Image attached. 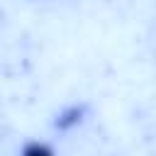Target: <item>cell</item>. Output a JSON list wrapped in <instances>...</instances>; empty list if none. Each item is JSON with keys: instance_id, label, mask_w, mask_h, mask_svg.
<instances>
[{"instance_id": "obj_1", "label": "cell", "mask_w": 156, "mask_h": 156, "mask_svg": "<svg viewBox=\"0 0 156 156\" xmlns=\"http://www.w3.org/2000/svg\"><path fill=\"white\" fill-rule=\"evenodd\" d=\"M24 156H51V151L41 144H32V146L24 149Z\"/></svg>"}]
</instances>
